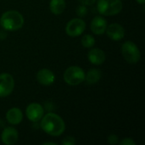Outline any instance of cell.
I'll return each mask as SVG.
<instances>
[{"label": "cell", "instance_id": "obj_23", "mask_svg": "<svg viewBox=\"0 0 145 145\" xmlns=\"http://www.w3.org/2000/svg\"><path fill=\"white\" fill-rule=\"evenodd\" d=\"M7 34L4 31H0V39H4L6 37Z\"/></svg>", "mask_w": 145, "mask_h": 145}, {"label": "cell", "instance_id": "obj_22", "mask_svg": "<svg viewBox=\"0 0 145 145\" xmlns=\"http://www.w3.org/2000/svg\"><path fill=\"white\" fill-rule=\"evenodd\" d=\"M82 5H85V6H89V5H93L96 0H78Z\"/></svg>", "mask_w": 145, "mask_h": 145}, {"label": "cell", "instance_id": "obj_4", "mask_svg": "<svg viewBox=\"0 0 145 145\" xmlns=\"http://www.w3.org/2000/svg\"><path fill=\"white\" fill-rule=\"evenodd\" d=\"M121 54L125 60L130 64H136L141 58L138 47L132 41H127L122 44Z\"/></svg>", "mask_w": 145, "mask_h": 145}, {"label": "cell", "instance_id": "obj_21", "mask_svg": "<svg viewBox=\"0 0 145 145\" xmlns=\"http://www.w3.org/2000/svg\"><path fill=\"white\" fill-rule=\"evenodd\" d=\"M121 145H136V143L130 138H123L121 142H120Z\"/></svg>", "mask_w": 145, "mask_h": 145}, {"label": "cell", "instance_id": "obj_3", "mask_svg": "<svg viewBox=\"0 0 145 145\" xmlns=\"http://www.w3.org/2000/svg\"><path fill=\"white\" fill-rule=\"evenodd\" d=\"M97 8L102 15H116L121 11L122 2L121 0H98Z\"/></svg>", "mask_w": 145, "mask_h": 145}, {"label": "cell", "instance_id": "obj_12", "mask_svg": "<svg viewBox=\"0 0 145 145\" xmlns=\"http://www.w3.org/2000/svg\"><path fill=\"white\" fill-rule=\"evenodd\" d=\"M92 31L96 35H102L105 32L107 28V21L102 16H95L91 21L90 25Z\"/></svg>", "mask_w": 145, "mask_h": 145}, {"label": "cell", "instance_id": "obj_9", "mask_svg": "<svg viewBox=\"0 0 145 145\" xmlns=\"http://www.w3.org/2000/svg\"><path fill=\"white\" fill-rule=\"evenodd\" d=\"M105 31L107 36L114 41L121 40L125 36V29L118 23H113L110 25H107Z\"/></svg>", "mask_w": 145, "mask_h": 145}, {"label": "cell", "instance_id": "obj_19", "mask_svg": "<svg viewBox=\"0 0 145 145\" xmlns=\"http://www.w3.org/2000/svg\"><path fill=\"white\" fill-rule=\"evenodd\" d=\"M61 144L63 145H74L76 144V139H75L74 137L69 136V137L65 138L62 140Z\"/></svg>", "mask_w": 145, "mask_h": 145}, {"label": "cell", "instance_id": "obj_16", "mask_svg": "<svg viewBox=\"0 0 145 145\" xmlns=\"http://www.w3.org/2000/svg\"><path fill=\"white\" fill-rule=\"evenodd\" d=\"M50 10L54 14H60L65 8V0H51L49 4Z\"/></svg>", "mask_w": 145, "mask_h": 145}, {"label": "cell", "instance_id": "obj_17", "mask_svg": "<svg viewBox=\"0 0 145 145\" xmlns=\"http://www.w3.org/2000/svg\"><path fill=\"white\" fill-rule=\"evenodd\" d=\"M82 44L85 48H92L95 44V39L93 36H91L89 34L84 35L82 37Z\"/></svg>", "mask_w": 145, "mask_h": 145}, {"label": "cell", "instance_id": "obj_2", "mask_svg": "<svg viewBox=\"0 0 145 145\" xmlns=\"http://www.w3.org/2000/svg\"><path fill=\"white\" fill-rule=\"evenodd\" d=\"M23 15L15 10H8L4 12L0 18V24L6 31H17L20 30L24 25Z\"/></svg>", "mask_w": 145, "mask_h": 145}, {"label": "cell", "instance_id": "obj_13", "mask_svg": "<svg viewBox=\"0 0 145 145\" xmlns=\"http://www.w3.org/2000/svg\"><path fill=\"white\" fill-rule=\"evenodd\" d=\"M88 60L96 65H100L105 61V54L100 48H93L88 54Z\"/></svg>", "mask_w": 145, "mask_h": 145}, {"label": "cell", "instance_id": "obj_20", "mask_svg": "<svg viewBox=\"0 0 145 145\" xmlns=\"http://www.w3.org/2000/svg\"><path fill=\"white\" fill-rule=\"evenodd\" d=\"M119 141V138L118 136L115 135V134H110L108 137V143L110 144H117Z\"/></svg>", "mask_w": 145, "mask_h": 145}, {"label": "cell", "instance_id": "obj_25", "mask_svg": "<svg viewBox=\"0 0 145 145\" xmlns=\"http://www.w3.org/2000/svg\"><path fill=\"white\" fill-rule=\"evenodd\" d=\"M138 3H140V4H144V3H145V0H136Z\"/></svg>", "mask_w": 145, "mask_h": 145}, {"label": "cell", "instance_id": "obj_5", "mask_svg": "<svg viewBox=\"0 0 145 145\" xmlns=\"http://www.w3.org/2000/svg\"><path fill=\"white\" fill-rule=\"evenodd\" d=\"M64 80L68 85H79L85 80V72L79 66H71L65 70L64 73Z\"/></svg>", "mask_w": 145, "mask_h": 145}, {"label": "cell", "instance_id": "obj_11", "mask_svg": "<svg viewBox=\"0 0 145 145\" xmlns=\"http://www.w3.org/2000/svg\"><path fill=\"white\" fill-rule=\"evenodd\" d=\"M37 82L43 86H50L55 81V76L53 71L48 69L43 68L41 69L37 74Z\"/></svg>", "mask_w": 145, "mask_h": 145}, {"label": "cell", "instance_id": "obj_8", "mask_svg": "<svg viewBox=\"0 0 145 145\" xmlns=\"http://www.w3.org/2000/svg\"><path fill=\"white\" fill-rule=\"evenodd\" d=\"M43 113H44L43 107L38 103L30 104L25 110V115L28 120L32 122L39 121L43 116Z\"/></svg>", "mask_w": 145, "mask_h": 145}, {"label": "cell", "instance_id": "obj_15", "mask_svg": "<svg viewBox=\"0 0 145 145\" xmlns=\"http://www.w3.org/2000/svg\"><path fill=\"white\" fill-rule=\"evenodd\" d=\"M102 76V73L99 69H90L87 75L85 74V81L88 85H93L97 83Z\"/></svg>", "mask_w": 145, "mask_h": 145}, {"label": "cell", "instance_id": "obj_7", "mask_svg": "<svg viewBox=\"0 0 145 145\" xmlns=\"http://www.w3.org/2000/svg\"><path fill=\"white\" fill-rule=\"evenodd\" d=\"M14 80L8 73L0 74V98L8 96L14 90Z\"/></svg>", "mask_w": 145, "mask_h": 145}, {"label": "cell", "instance_id": "obj_10", "mask_svg": "<svg viewBox=\"0 0 145 145\" xmlns=\"http://www.w3.org/2000/svg\"><path fill=\"white\" fill-rule=\"evenodd\" d=\"M19 138L18 132L14 127H6L3 131L1 134V140L2 142L6 145H13L14 144Z\"/></svg>", "mask_w": 145, "mask_h": 145}, {"label": "cell", "instance_id": "obj_14", "mask_svg": "<svg viewBox=\"0 0 145 145\" xmlns=\"http://www.w3.org/2000/svg\"><path fill=\"white\" fill-rule=\"evenodd\" d=\"M6 119L11 125H18L23 120L22 111L19 108H11L6 113Z\"/></svg>", "mask_w": 145, "mask_h": 145}, {"label": "cell", "instance_id": "obj_6", "mask_svg": "<svg viewBox=\"0 0 145 145\" xmlns=\"http://www.w3.org/2000/svg\"><path fill=\"white\" fill-rule=\"evenodd\" d=\"M86 29V23L82 19L75 18L71 20L65 27V31L68 36L76 37L83 33Z\"/></svg>", "mask_w": 145, "mask_h": 145}, {"label": "cell", "instance_id": "obj_18", "mask_svg": "<svg viewBox=\"0 0 145 145\" xmlns=\"http://www.w3.org/2000/svg\"><path fill=\"white\" fill-rule=\"evenodd\" d=\"M76 13L78 16L80 17H84L87 14H88V8L85 5H80L76 8Z\"/></svg>", "mask_w": 145, "mask_h": 145}, {"label": "cell", "instance_id": "obj_24", "mask_svg": "<svg viewBox=\"0 0 145 145\" xmlns=\"http://www.w3.org/2000/svg\"><path fill=\"white\" fill-rule=\"evenodd\" d=\"M42 144L44 145H47V144H49V145H56L55 143H52V142H47V143H43Z\"/></svg>", "mask_w": 145, "mask_h": 145}, {"label": "cell", "instance_id": "obj_1", "mask_svg": "<svg viewBox=\"0 0 145 145\" xmlns=\"http://www.w3.org/2000/svg\"><path fill=\"white\" fill-rule=\"evenodd\" d=\"M41 128L48 135L58 137L60 136L65 130L64 120L54 113H48L41 119Z\"/></svg>", "mask_w": 145, "mask_h": 145}]
</instances>
